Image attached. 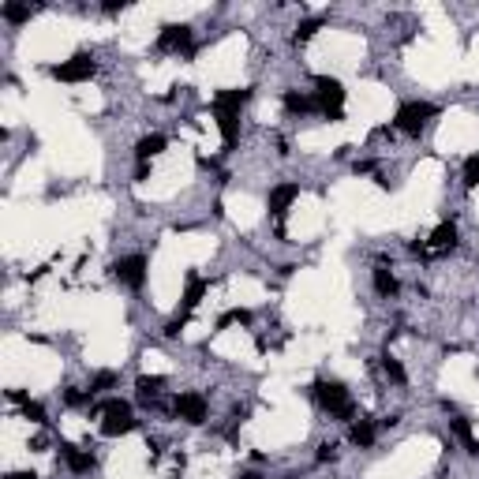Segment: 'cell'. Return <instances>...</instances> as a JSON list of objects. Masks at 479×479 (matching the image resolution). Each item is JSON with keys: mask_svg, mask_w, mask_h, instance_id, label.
<instances>
[{"mask_svg": "<svg viewBox=\"0 0 479 479\" xmlns=\"http://www.w3.org/2000/svg\"><path fill=\"white\" fill-rule=\"evenodd\" d=\"M94 416H101V434L105 438H116V434H127L135 431V419H131V408H127V401H101L98 408H94Z\"/></svg>", "mask_w": 479, "mask_h": 479, "instance_id": "obj_1", "label": "cell"}, {"mask_svg": "<svg viewBox=\"0 0 479 479\" xmlns=\"http://www.w3.org/2000/svg\"><path fill=\"white\" fill-rule=\"evenodd\" d=\"M315 397H319V405L326 408L330 416H337V419H352V397H348V390L341 386L337 379H322V382H315Z\"/></svg>", "mask_w": 479, "mask_h": 479, "instance_id": "obj_2", "label": "cell"}, {"mask_svg": "<svg viewBox=\"0 0 479 479\" xmlns=\"http://www.w3.org/2000/svg\"><path fill=\"white\" fill-rule=\"evenodd\" d=\"M434 116H438V109H434L431 101H405V105L397 109V116H393V127L405 131V135H419Z\"/></svg>", "mask_w": 479, "mask_h": 479, "instance_id": "obj_3", "label": "cell"}, {"mask_svg": "<svg viewBox=\"0 0 479 479\" xmlns=\"http://www.w3.org/2000/svg\"><path fill=\"white\" fill-rule=\"evenodd\" d=\"M315 101H319V109L326 113V120H333V124H341L345 120V113H341V105H345V87H341V79H330V75H319L315 79Z\"/></svg>", "mask_w": 479, "mask_h": 479, "instance_id": "obj_4", "label": "cell"}, {"mask_svg": "<svg viewBox=\"0 0 479 479\" xmlns=\"http://www.w3.org/2000/svg\"><path fill=\"white\" fill-rule=\"evenodd\" d=\"M113 277L127 288H142L147 285V259L142 255H127V259L113 262Z\"/></svg>", "mask_w": 479, "mask_h": 479, "instance_id": "obj_5", "label": "cell"}, {"mask_svg": "<svg viewBox=\"0 0 479 479\" xmlns=\"http://www.w3.org/2000/svg\"><path fill=\"white\" fill-rule=\"evenodd\" d=\"M158 53H191V27H184V23H169V27H161Z\"/></svg>", "mask_w": 479, "mask_h": 479, "instance_id": "obj_6", "label": "cell"}, {"mask_svg": "<svg viewBox=\"0 0 479 479\" xmlns=\"http://www.w3.org/2000/svg\"><path fill=\"white\" fill-rule=\"evenodd\" d=\"M53 75H56L60 83H87L90 75H94V56H90V53H75L72 60L56 64Z\"/></svg>", "mask_w": 479, "mask_h": 479, "instance_id": "obj_7", "label": "cell"}, {"mask_svg": "<svg viewBox=\"0 0 479 479\" xmlns=\"http://www.w3.org/2000/svg\"><path fill=\"white\" fill-rule=\"evenodd\" d=\"M206 412H210V405H206V397L202 393H195V390H187V393H180L176 397V416L184 419V423H206Z\"/></svg>", "mask_w": 479, "mask_h": 479, "instance_id": "obj_8", "label": "cell"}, {"mask_svg": "<svg viewBox=\"0 0 479 479\" xmlns=\"http://www.w3.org/2000/svg\"><path fill=\"white\" fill-rule=\"evenodd\" d=\"M453 244H457V225H453V221H442V225L431 233V240L423 244V255H446Z\"/></svg>", "mask_w": 479, "mask_h": 479, "instance_id": "obj_9", "label": "cell"}, {"mask_svg": "<svg viewBox=\"0 0 479 479\" xmlns=\"http://www.w3.org/2000/svg\"><path fill=\"white\" fill-rule=\"evenodd\" d=\"M296 199H299V184H277V187L270 191V202H266V206H270L273 217H281V213L292 206Z\"/></svg>", "mask_w": 479, "mask_h": 479, "instance_id": "obj_10", "label": "cell"}, {"mask_svg": "<svg viewBox=\"0 0 479 479\" xmlns=\"http://www.w3.org/2000/svg\"><path fill=\"white\" fill-rule=\"evenodd\" d=\"M60 460H64L72 472H90V468H94V457H90V453H83L79 446H67V442L60 446Z\"/></svg>", "mask_w": 479, "mask_h": 479, "instance_id": "obj_11", "label": "cell"}, {"mask_svg": "<svg viewBox=\"0 0 479 479\" xmlns=\"http://www.w3.org/2000/svg\"><path fill=\"white\" fill-rule=\"evenodd\" d=\"M202 296H206V281H202L199 273H191V277H187V288H184V311L180 315H191L195 307L202 304Z\"/></svg>", "mask_w": 479, "mask_h": 479, "instance_id": "obj_12", "label": "cell"}, {"mask_svg": "<svg viewBox=\"0 0 479 479\" xmlns=\"http://www.w3.org/2000/svg\"><path fill=\"white\" fill-rule=\"evenodd\" d=\"M165 147H169L165 135H142V139L135 142V158H139V161H153Z\"/></svg>", "mask_w": 479, "mask_h": 479, "instance_id": "obj_13", "label": "cell"}, {"mask_svg": "<svg viewBox=\"0 0 479 479\" xmlns=\"http://www.w3.org/2000/svg\"><path fill=\"white\" fill-rule=\"evenodd\" d=\"M213 113H217V127H221V139H225V147H236L240 113H228V109H213Z\"/></svg>", "mask_w": 479, "mask_h": 479, "instance_id": "obj_14", "label": "cell"}, {"mask_svg": "<svg viewBox=\"0 0 479 479\" xmlns=\"http://www.w3.org/2000/svg\"><path fill=\"white\" fill-rule=\"evenodd\" d=\"M247 98H251V90H221L217 98H213V109H228V113H240V109L247 105Z\"/></svg>", "mask_w": 479, "mask_h": 479, "instance_id": "obj_15", "label": "cell"}, {"mask_svg": "<svg viewBox=\"0 0 479 479\" xmlns=\"http://www.w3.org/2000/svg\"><path fill=\"white\" fill-rule=\"evenodd\" d=\"M371 277H374V292H379V296H397V277H393V270L390 266H374V273H371Z\"/></svg>", "mask_w": 479, "mask_h": 479, "instance_id": "obj_16", "label": "cell"}, {"mask_svg": "<svg viewBox=\"0 0 479 479\" xmlns=\"http://www.w3.org/2000/svg\"><path fill=\"white\" fill-rule=\"evenodd\" d=\"M285 109H288V113H315V109H319V101H315L311 94L285 90Z\"/></svg>", "mask_w": 479, "mask_h": 479, "instance_id": "obj_17", "label": "cell"}, {"mask_svg": "<svg viewBox=\"0 0 479 479\" xmlns=\"http://www.w3.org/2000/svg\"><path fill=\"white\" fill-rule=\"evenodd\" d=\"M352 442H356L359 449L374 446V423H371V419H359V423H352Z\"/></svg>", "mask_w": 479, "mask_h": 479, "instance_id": "obj_18", "label": "cell"}, {"mask_svg": "<svg viewBox=\"0 0 479 479\" xmlns=\"http://www.w3.org/2000/svg\"><path fill=\"white\" fill-rule=\"evenodd\" d=\"M449 427H453V434H457L460 442L468 446V453H479V446L472 442V423H468L465 416H457V419H449Z\"/></svg>", "mask_w": 479, "mask_h": 479, "instance_id": "obj_19", "label": "cell"}, {"mask_svg": "<svg viewBox=\"0 0 479 479\" xmlns=\"http://www.w3.org/2000/svg\"><path fill=\"white\" fill-rule=\"evenodd\" d=\"M382 371H386V379L397 382V386H405V382H408V374H405V367H401L397 356H382Z\"/></svg>", "mask_w": 479, "mask_h": 479, "instance_id": "obj_20", "label": "cell"}, {"mask_svg": "<svg viewBox=\"0 0 479 479\" xmlns=\"http://www.w3.org/2000/svg\"><path fill=\"white\" fill-rule=\"evenodd\" d=\"M161 386H165V379H150V374H142V379L135 382V390H139L142 401H153L161 393Z\"/></svg>", "mask_w": 479, "mask_h": 479, "instance_id": "obj_21", "label": "cell"}, {"mask_svg": "<svg viewBox=\"0 0 479 479\" xmlns=\"http://www.w3.org/2000/svg\"><path fill=\"white\" fill-rule=\"evenodd\" d=\"M236 322H240V326H251V311H244V307H236V311H225V315L217 319V330H228V326H236Z\"/></svg>", "mask_w": 479, "mask_h": 479, "instance_id": "obj_22", "label": "cell"}, {"mask_svg": "<svg viewBox=\"0 0 479 479\" xmlns=\"http://www.w3.org/2000/svg\"><path fill=\"white\" fill-rule=\"evenodd\" d=\"M0 15H4L8 23H27L30 19V4H15V0H8V4L0 8Z\"/></svg>", "mask_w": 479, "mask_h": 479, "instance_id": "obj_23", "label": "cell"}, {"mask_svg": "<svg viewBox=\"0 0 479 479\" xmlns=\"http://www.w3.org/2000/svg\"><path fill=\"white\" fill-rule=\"evenodd\" d=\"M116 386V374L113 371H98L90 379V393H101V390H113Z\"/></svg>", "mask_w": 479, "mask_h": 479, "instance_id": "obj_24", "label": "cell"}, {"mask_svg": "<svg viewBox=\"0 0 479 479\" xmlns=\"http://www.w3.org/2000/svg\"><path fill=\"white\" fill-rule=\"evenodd\" d=\"M90 397H94L90 390H87V393H83V390H64V405H67V408H83V405H90Z\"/></svg>", "mask_w": 479, "mask_h": 479, "instance_id": "obj_25", "label": "cell"}, {"mask_svg": "<svg viewBox=\"0 0 479 479\" xmlns=\"http://www.w3.org/2000/svg\"><path fill=\"white\" fill-rule=\"evenodd\" d=\"M465 187H479V153L465 161Z\"/></svg>", "mask_w": 479, "mask_h": 479, "instance_id": "obj_26", "label": "cell"}, {"mask_svg": "<svg viewBox=\"0 0 479 479\" xmlns=\"http://www.w3.org/2000/svg\"><path fill=\"white\" fill-rule=\"evenodd\" d=\"M23 416H27L30 423H49V419H45V408H41L38 401H23Z\"/></svg>", "mask_w": 479, "mask_h": 479, "instance_id": "obj_27", "label": "cell"}, {"mask_svg": "<svg viewBox=\"0 0 479 479\" xmlns=\"http://www.w3.org/2000/svg\"><path fill=\"white\" fill-rule=\"evenodd\" d=\"M319 27H322V19H304V23L296 27V41H307V38H311V34L319 30Z\"/></svg>", "mask_w": 479, "mask_h": 479, "instance_id": "obj_28", "label": "cell"}, {"mask_svg": "<svg viewBox=\"0 0 479 479\" xmlns=\"http://www.w3.org/2000/svg\"><path fill=\"white\" fill-rule=\"evenodd\" d=\"M337 457V446L333 442H326V446H319V460H333Z\"/></svg>", "mask_w": 479, "mask_h": 479, "instance_id": "obj_29", "label": "cell"}, {"mask_svg": "<svg viewBox=\"0 0 479 479\" xmlns=\"http://www.w3.org/2000/svg\"><path fill=\"white\" fill-rule=\"evenodd\" d=\"M150 176V165H147V161H139V169H135V180H147Z\"/></svg>", "mask_w": 479, "mask_h": 479, "instance_id": "obj_30", "label": "cell"}, {"mask_svg": "<svg viewBox=\"0 0 479 479\" xmlns=\"http://www.w3.org/2000/svg\"><path fill=\"white\" fill-rule=\"evenodd\" d=\"M105 12H124V0H105Z\"/></svg>", "mask_w": 479, "mask_h": 479, "instance_id": "obj_31", "label": "cell"}, {"mask_svg": "<svg viewBox=\"0 0 479 479\" xmlns=\"http://www.w3.org/2000/svg\"><path fill=\"white\" fill-rule=\"evenodd\" d=\"M8 479H38V476H34V472H12Z\"/></svg>", "mask_w": 479, "mask_h": 479, "instance_id": "obj_32", "label": "cell"}, {"mask_svg": "<svg viewBox=\"0 0 479 479\" xmlns=\"http://www.w3.org/2000/svg\"><path fill=\"white\" fill-rule=\"evenodd\" d=\"M236 479H262L259 472H244V476H236Z\"/></svg>", "mask_w": 479, "mask_h": 479, "instance_id": "obj_33", "label": "cell"}]
</instances>
